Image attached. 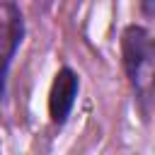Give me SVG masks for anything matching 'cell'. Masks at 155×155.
<instances>
[{
	"instance_id": "obj_1",
	"label": "cell",
	"mask_w": 155,
	"mask_h": 155,
	"mask_svg": "<svg viewBox=\"0 0 155 155\" xmlns=\"http://www.w3.org/2000/svg\"><path fill=\"white\" fill-rule=\"evenodd\" d=\"M124 65L131 78V82L143 90V82H148L150 75V63H153V48H150V36L140 27H128L124 31Z\"/></svg>"
},
{
	"instance_id": "obj_2",
	"label": "cell",
	"mask_w": 155,
	"mask_h": 155,
	"mask_svg": "<svg viewBox=\"0 0 155 155\" xmlns=\"http://www.w3.org/2000/svg\"><path fill=\"white\" fill-rule=\"evenodd\" d=\"M78 97V78L73 70L63 68L51 87V97H48V109H51V119L56 124H63L73 109V102Z\"/></svg>"
},
{
	"instance_id": "obj_3",
	"label": "cell",
	"mask_w": 155,
	"mask_h": 155,
	"mask_svg": "<svg viewBox=\"0 0 155 155\" xmlns=\"http://www.w3.org/2000/svg\"><path fill=\"white\" fill-rule=\"evenodd\" d=\"M19 39H22V17L15 7H10V46H7V53L0 58V97L5 92V73H7V65L15 56V48H17Z\"/></svg>"
},
{
	"instance_id": "obj_4",
	"label": "cell",
	"mask_w": 155,
	"mask_h": 155,
	"mask_svg": "<svg viewBox=\"0 0 155 155\" xmlns=\"http://www.w3.org/2000/svg\"><path fill=\"white\" fill-rule=\"evenodd\" d=\"M153 0H143V10H145V15H153V5H150Z\"/></svg>"
}]
</instances>
